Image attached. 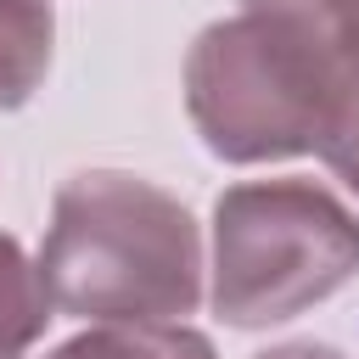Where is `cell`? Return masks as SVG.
Listing matches in <instances>:
<instances>
[{
  "mask_svg": "<svg viewBox=\"0 0 359 359\" xmlns=\"http://www.w3.org/2000/svg\"><path fill=\"white\" fill-rule=\"evenodd\" d=\"M34 269L56 314L185 320L202 303V230L174 191L123 168H84L62 180Z\"/></svg>",
  "mask_w": 359,
  "mask_h": 359,
  "instance_id": "obj_1",
  "label": "cell"
},
{
  "mask_svg": "<svg viewBox=\"0 0 359 359\" xmlns=\"http://www.w3.org/2000/svg\"><path fill=\"white\" fill-rule=\"evenodd\" d=\"M50 325V297L22 241L0 230V359H22Z\"/></svg>",
  "mask_w": 359,
  "mask_h": 359,
  "instance_id": "obj_6",
  "label": "cell"
},
{
  "mask_svg": "<svg viewBox=\"0 0 359 359\" xmlns=\"http://www.w3.org/2000/svg\"><path fill=\"white\" fill-rule=\"evenodd\" d=\"M45 359H219V353L185 320H107L56 342Z\"/></svg>",
  "mask_w": 359,
  "mask_h": 359,
  "instance_id": "obj_4",
  "label": "cell"
},
{
  "mask_svg": "<svg viewBox=\"0 0 359 359\" xmlns=\"http://www.w3.org/2000/svg\"><path fill=\"white\" fill-rule=\"evenodd\" d=\"M359 275V213L320 180H241L213 202V314L269 331Z\"/></svg>",
  "mask_w": 359,
  "mask_h": 359,
  "instance_id": "obj_3",
  "label": "cell"
},
{
  "mask_svg": "<svg viewBox=\"0 0 359 359\" xmlns=\"http://www.w3.org/2000/svg\"><path fill=\"white\" fill-rule=\"evenodd\" d=\"M241 11H269L309 28L359 73V0H241Z\"/></svg>",
  "mask_w": 359,
  "mask_h": 359,
  "instance_id": "obj_7",
  "label": "cell"
},
{
  "mask_svg": "<svg viewBox=\"0 0 359 359\" xmlns=\"http://www.w3.org/2000/svg\"><path fill=\"white\" fill-rule=\"evenodd\" d=\"M348 62L309 28L236 11L208 22L185 56V112L224 163H275L320 151L348 90Z\"/></svg>",
  "mask_w": 359,
  "mask_h": 359,
  "instance_id": "obj_2",
  "label": "cell"
},
{
  "mask_svg": "<svg viewBox=\"0 0 359 359\" xmlns=\"http://www.w3.org/2000/svg\"><path fill=\"white\" fill-rule=\"evenodd\" d=\"M56 11L50 0H0V107L17 112L50 73Z\"/></svg>",
  "mask_w": 359,
  "mask_h": 359,
  "instance_id": "obj_5",
  "label": "cell"
},
{
  "mask_svg": "<svg viewBox=\"0 0 359 359\" xmlns=\"http://www.w3.org/2000/svg\"><path fill=\"white\" fill-rule=\"evenodd\" d=\"M258 359H348V353L331 348V342H275V348H264Z\"/></svg>",
  "mask_w": 359,
  "mask_h": 359,
  "instance_id": "obj_8",
  "label": "cell"
}]
</instances>
